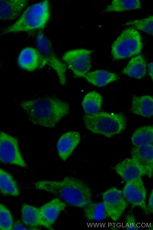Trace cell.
<instances>
[{
  "instance_id": "cell-5",
  "label": "cell",
  "mask_w": 153,
  "mask_h": 230,
  "mask_svg": "<svg viewBox=\"0 0 153 230\" xmlns=\"http://www.w3.org/2000/svg\"><path fill=\"white\" fill-rule=\"evenodd\" d=\"M143 48L141 37L135 29L124 30L112 45L111 53L114 59H123L139 54Z\"/></svg>"
},
{
  "instance_id": "cell-23",
  "label": "cell",
  "mask_w": 153,
  "mask_h": 230,
  "mask_svg": "<svg viewBox=\"0 0 153 230\" xmlns=\"http://www.w3.org/2000/svg\"><path fill=\"white\" fill-rule=\"evenodd\" d=\"M0 190L5 195L17 196L19 191L16 182L8 173L0 168Z\"/></svg>"
},
{
  "instance_id": "cell-29",
  "label": "cell",
  "mask_w": 153,
  "mask_h": 230,
  "mask_svg": "<svg viewBox=\"0 0 153 230\" xmlns=\"http://www.w3.org/2000/svg\"><path fill=\"white\" fill-rule=\"evenodd\" d=\"M146 210L148 214H152L153 212V191L151 192L148 202L146 206Z\"/></svg>"
},
{
  "instance_id": "cell-27",
  "label": "cell",
  "mask_w": 153,
  "mask_h": 230,
  "mask_svg": "<svg viewBox=\"0 0 153 230\" xmlns=\"http://www.w3.org/2000/svg\"><path fill=\"white\" fill-rule=\"evenodd\" d=\"M13 226V219L8 209L0 204V229L10 230Z\"/></svg>"
},
{
  "instance_id": "cell-13",
  "label": "cell",
  "mask_w": 153,
  "mask_h": 230,
  "mask_svg": "<svg viewBox=\"0 0 153 230\" xmlns=\"http://www.w3.org/2000/svg\"><path fill=\"white\" fill-rule=\"evenodd\" d=\"M18 63L22 69L30 71L42 68L46 64L38 50L31 47H27L22 50Z\"/></svg>"
},
{
  "instance_id": "cell-31",
  "label": "cell",
  "mask_w": 153,
  "mask_h": 230,
  "mask_svg": "<svg viewBox=\"0 0 153 230\" xmlns=\"http://www.w3.org/2000/svg\"><path fill=\"white\" fill-rule=\"evenodd\" d=\"M153 63L152 62L149 63L148 65V71L149 75L151 77L152 79H153Z\"/></svg>"
},
{
  "instance_id": "cell-6",
  "label": "cell",
  "mask_w": 153,
  "mask_h": 230,
  "mask_svg": "<svg viewBox=\"0 0 153 230\" xmlns=\"http://www.w3.org/2000/svg\"><path fill=\"white\" fill-rule=\"evenodd\" d=\"M38 50L46 64L53 68L56 72L59 82L62 85L66 82L65 72L67 67L65 64L60 61L57 58L52 49L49 40L42 32L38 34L36 40Z\"/></svg>"
},
{
  "instance_id": "cell-14",
  "label": "cell",
  "mask_w": 153,
  "mask_h": 230,
  "mask_svg": "<svg viewBox=\"0 0 153 230\" xmlns=\"http://www.w3.org/2000/svg\"><path fill=\"white\" fill-rule=\"evenodd\" d=\"M113 169L126 183L132 181L145 175L140 165L132 158L125 159L117 164Z\"/></svg>"
},
{
  "instance_id": "cell-19",
  "label": "cell",
  "mask_w": 153,
  "mask_h": 230,
  "mask_svg": "<svg viewBox=\"0 0 153 230\" xmlns=\"http://www.w3.org/2000/svg\"><path fill=\"white\" fill-rule=\"evenodd\" d=\"M146 70V60L142 55H139L131 59L122 73L130 77L140 79L145 75Z\"/></svg>"
},
{
  "instance_id": "cell-18",
  "label": "cell",
  "mask_w": 153,
  "mask_h": 230,
  "mask_svg": "<svg viewBox=\"0 0 153 230\" xmlns=\"http://www.w3.org/2000/svg\"><path fill=\"white\" fill-rule=\"evenodd\" d=\"M83 77L89 82L99 87L104 86L119 78L116 74L104 70H98L87 73Z\"/></svg>"
},
{
  "instance_id": "cell-24",
  "label": "cell",
  "mask_w": 153,
  "mask_h": 230,
  "mask_svg": "<svg viewBox=\"0 0 153 230\" xmlns=\"http://www.w3.org/2000/svg\"><path fill=\"white\" fill-rule=\"evenodd\" d=\"M22 218L26 225L33 228L40 226L39 208L24 204L22 206Z\"/></svg>"
},
{
  "instance_id": "cell-15",
  "label": "cell",
  "mask_w": 153,
  "mask_h": 230,
  "mask_svg": "<svg viewBox=\"0 0 153 230\" xmlns=\"http://www.w3.org/2000/svg\"><path fill=\"white\" fill-rule=\"evenodd\" d=\"M80 140L79 133L70 131L63 134L59 139L56 148L59 156L65 161L71 155Z\"/></svg>"
},
{
  "instance_id": "cell-21",
  "label": "cell",
  "mask_w": 153,
  "mask_h": 230,
  "mask_svg": "<svg viewBox=\"0 0 153 230\" xmlns=\"http://www.w3.org/2000/svg\"><path fill=\"white\" fill-rule=\"evenodd\" d=\"M102 101V96L97 92L93 91L85 96L82 105L86 114L94 115L99 112Z\"/></svg>"
},
{
  "instance_id": "cell-30",
  "label": "cell",
  "mask_w": 153,
  "mask_h": 230,
  "mask_svg": "<svg viewBox=\"0 0 153 230\" xmlns=\"http://www.w3.org/2000/svg\"><path fill=\"white\" fill-rule=\"evenodd\" d=\"M12 229L14 230H26L27 229L21 223L17 222L14 226H13Z\"/></svg>"
},
{
  "instance_id": "cell-11",
  "label": "cell",
  "mask_w": 153,
  "mask_h": 230,
  "mask_svg": "<svg viewBox=\"0 0 153 230\" xmlns=\"http://www.w3.org/2000/svg\"><path fill=\"white\" fill-rule=\"evenodd\" d=\"M67 205L61 199L56 198L45 203L39 208L40 226L53 230V224L60 212Z\"/></svg>"
},
{
  "instance_id": "cell-26",
  "label": "cell",
  "mask_w": 153,
  "mask_h": 230,
  "mask_svg": "<svg viewBox=\"0 0 153 230\" xmlns=\"http://www.w3.org/2000/svg\"><path fill=\"white\" fill-rule=\"evenodd\" d=\"M153 17L152 16L142 19H137L126 22L124 25H130L152 35L153 34Z\"/></svg>"
},
{
  "instance_id": "cell-25",
  "label": "cell",
  "mask_w": 153,
  "mask_h": 230,
  "mask_svg": "<svg viewBox=\"0 0 153 230\" xmlns=\"http://www.w3.org/2000/svg\"><path fill=\"white\" fill-rule=\"evenodd\" d=\"M141 7V2L139 0H114L106 7L104 11L121 12L139 9Z\"/></svg>"
},
{
  "instance_id": "cell-2",
  "label": "cell",
  "mask_w": 153,
  "mask_h": 230,
  "mask_svg": "<svg viewBox=\"0 0 153 230\" xmlns=\"http://www.w3.org/2000/svg\"><path fill=\"white\" fill-rule=\"evenodd\" d=\"M21 106L33 124L51 128H55L69 111L67 103L52 97L24 101Z\"/></svg>"
},
{
  "instance_id": "cell-3",
  "label": "cell",
  "mask_w": 153,
  "mask_h": 230,
  "mask_svg": "<svg viewBox=\"0 0 153 230\" xmlns=\"http://www.w3.org/2000/svg\"><path fill=\"white\" fill-rule=\"evenodd\" d=\"M83 119L87 129L107 137L120 133L126 127V119L122 113L112 114L101 112L94 115L85 114Z\"/></svg>"
},
{
  "instance_id": "cell-12",
  "label": "cell",
  "mask_w": 153,
  "mask_h": 230,
  "mask_svg": "<svg viewBox=\"0 0 153 230\" xmlns=\"http://www.w3.org/2000/svg\"><path fill=\"white\" fill-rule=\"evenodd\" d=\"M131 153L132 158L142 168L145 175L151 178L153 173V145L134 146L131 148Z\"/></svg>"
},
{
  "instance_id": "cell-1",
  "label": "cell",
  "mask_w": 153,
  "mask_h": 230,
  "mask_svg": "<svg viewBox=\"0 0 153 230\" xmlns=\"http://www.w3.org/2000/svg\"><path fill=\"white\" fill-rule=\"evenodd\" d=\"M35 187L57 196L72 206L83 208L92 202L90 189L82 181L66 176L60 181L42 180L34 184Z\"/></svg>"
},
{
  "instance_id": "cell-28",
  "label": "cell",
  "mask_w": 153,
  "mask_h": 230,
  "mask_svg": "<svg viewBox=\"0 0 153 230\" xmlns=\"http://www.w3.org/2000/svg\"><path fill=\"white\" fill-rule=\"evenodd\" d=\"M125 219L126 230H138L139 229L136 224V220L134 215L131 210L129 211L125 215Z\"/></svg>"
},
{
  "instance_id": "cell-16",
  "label": "cell",
  "mask_w": 153,
  "mask_h": 230,
  "mask_svg": "<svg viewBox=\"0 0 153 230\" xmlns=\"http://www.w3.org/2000/svg\"><path fill=\"white\" fill-rule=\"evenodd\" d=\"M27 3V0H0V19L8 20L15 19Z\"/></svg>"
},
{
  "instance_id": "cell-8",
  "label": "cell",
  "mask_w": 153,
  "mask_h": 230,
  "mask_svg": "<svg viewBox=\"0 0 153 230\" xmlns=\"http://www.w3.org/2000/svg\"><path fill=\"white\" fill-rule=\"evenodd\" d=\"M93 52L84 49L71 50L65 53L62 59L75 76L83 77L91 67V55Z\"/></svg>"
},
{
  "instance_id": "cell-4",
  "label": "cell",
  "mask_w": 153,
  "mask_h": 230,
  "mask_svg": "<svg viewBox=\"0 0 153 230\" xmlns=\"http://www.w3.org/2000/svg\"><path fill=\"white\" fill-rule=\"evenodd\" d=\"M49 16L48 1H45L34 4L28 7L15 23L4 28L1 34L43 28Z\"/></svg>"
},
{
  "instance_id": "cell-22",
  "label": "cell",
  "mask_w": 153,
  "mask_h": 230,
  "mask_svg": "<svg viewBox=\"0 0 153 230\" xmlns=\"http://www.w3.org/2000/svg\"><path fill=\"white\" fill-rule=\"evenodd\" d=\"M131 140L134 146L153 145L152 126L148 125L138 128L132 135Z\"/></svg>"
},
{
  "instance_id": "cell-20",
  "label": "cell",
  "mask_w": 153,
  "mask_h": 230,
  "mask_svg": "<svg viewBox=\"0 0 153 230\" xmlns=\"http://www.w3.org/2000/svg\"><path fill=\"white\" fill-rule=\"evenodd\" d=\"M83 209L85 217L89 221H100L108 217L103 202H92Z\"/></svg>"
},
{
  "instance_id": "cell-9",
  "label": "cell",
  "mask_w": 153,
  "mask_h": 230,
  "mask_svg": "<svg viewBox=\"0 0 153 230\" xmlns=\"http://www.w3.org/2000/svg\"><path fill=\"white\" fill-rule=\"evenodd\" d=\"M102 196L108 216L114 221L119 220L129 205L122 191L112 187L103 192Z\"/></svg>"
},
{
  "instance_id": "cell-7",
  "label": "cell",
  "mask_w": 153,
  "mask_h": 230,
  "mask_svg": "<svg viewBox=\"0 0 153 230\" xmlns=\"http://www.w3.org/2000/svg\"><path fill=\"white\" fill-rule=\"evenodd\" d=\"M0 161L27 167L19 149L18 139L3 131L0 132Z\"/></svg>"
},
{
  "instance_id": "cell-17",
  "label": "cell",
  "mask_w": 153,
  "mask_h": 230,
  "mask_svg": "<svg viewBox=\"0 0 153 230\" xmlns=\"http://www.w3.org/2000/svg\"><path fill=\"white\" fill-rule=\"evenodd\" d=\"M130 112L134 114L149 118L153 114V99L149 95L140 97L134 96Z\"/></svg>"
},
{
  "instance_id": "cell-10",
  "label": "cell",
  "mask_w": 153,
  "mask_h": 230,
  "mask_svg": "<svg viewBox=\"0 0 153 230\" xmlns=\"http://www.w3.org/2000/svg\"><path fill=\"white\" fill-rule=\"evenodd\" d=\"M122 192L125 199L131 204V210L135 207H138L148 214L146 203V191L142 177L126 183Z\"/></svg>"
}]
</instances>
